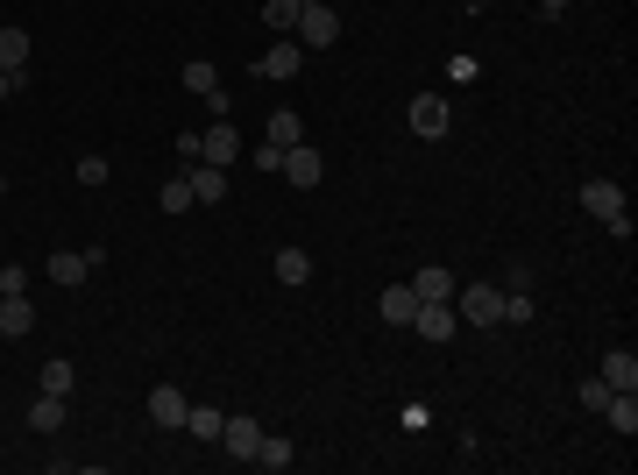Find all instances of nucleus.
<instances>
[{
  "instance_id": "obj_29",
  "label": "nucleus",
  "mask_w": 638,
  "mask_h": 475,
  "mask_svg": "<svg viewBox=\"0 0 638 475\" xmlns=\"http://www.w3.org/2000/svg\"><path fill=\"white\" fill-rule=\"evenodd\" d=\"M185 206H199V199H192V185H185V178H171V185H164V213H171V220H178V213H185Z\"/></svg>"
},
{
  "instance_id": "obj_16",
  "label": "nucleus",
  "mask_w": 638,
  "mask_h": 475,
  "mask_svg": "<svg viewBox=\"0 0 638 475\" xmlns=\"http://www.w3.org/2000/svg\"><path fill=\"white\" fill-rule=\"evenodd\" d=\"M603 383H610V390H638V355H631V348H610V355H603Z\"/></svg>"
},
{
  "instance_id": "obj_28",
  "label": "nucleus",
  "mask_w": 638,
  "mask_h": 475,
  "mask_svg": "<svg viewBox=\"0 0 638 475\" xmlns=\"http://www.w3.org/2000/svg\"><path fill=\"white\" fill-rule=\"evenodd\" d=\"M575 405H582V412H603V405H610V383H603V376H589V383L575 390Z\"/></svg>"
},
{
  "instance_id": "obj_23",
  "label": "nucleus",
  "mask_w": 638,
  "mask_h": 475,
  "mask_svg": "<svg viewBox=\"0 0 638 475\" xmlns=\"http://www.w3.org/2000/svg\"><path fill=\"white\" fill-rule=\"evenodd\" d=\"M213 86H220V71H213L206 57H192V64H185V93H199V100H206Z\"/></svg>"
},
{
  "instance_id": "obj_25",
  "label": "nucleus",
  "mask_w": 638,
  "mask_h": 475,
  "mask_svg": "<svg viewBox=\"0 0 638 475\" xmlns=\"http://www.w3.org/2000/svg\"><path fill=\"white\" fill-rule=\"evenodd\" d=\"M71 383H78V369L57 355V362H43V390H57V398H71Z\"/></svg>"
},
{
  "instance_id": "obj_4",
  "label": "nucleus",
  "mask_w": 638,
  "mask_h": 475,
  "mask_svg": "<svg viewBox=\"0 0 638 475\" xmlns=\"http://www.w3.org/2000/svg\"><path fill=\"white\" fill-rule=\"evenodd\" d=\"M277 171H284V178H291V185H298V192H312V185H319V178H327V164H319V149H312V142H291V149H284V164H277Z\"/></svg>"
},
{
  "instance_id": "obj_18",
  "label": "nucleus",
  "mask_w": 638,
  "mask_h": 475,
  "mask_svg": "<svg viewBox=\"0 0 638 475\" xmlns=\"http://www.w3.org/2000/svg\"><path fill=\"white\" fill-rule=\"evenodd\" d=\"M0 71H29V29H0Z\"/></svg>"
},
{
  "instance_id": "obj_13",
  "label": "nucleus",
  "mask_w": 638,
  "mask_h": 475,
  "mask_svg": "<svg viewBox=\"0 0 638 475\" xmlns=\"http://www.w3.org/2000/svg\"><path fill=\"white\" fill-rule=\"evenodd\" d=\"M36 327V305L22 298V291H8V298H0V334H8V341H22Z\"/></svg>"
},
{
  "instance_id": "obj_10",
  "label": "nucleus",
  "mask_w": 638,
  "mask_h": 475,
  "mask_svg": "<svg viewBox=\"0 0 638 475\" xmlns=\"http://www.w3.org/2000/svg\"><path fill=\"white\" fill-rule=\"evenodd\" d=\"M298 64H305V50H298L291 36H284L277 50H263V57H256V71H263V78H284V86H291V78H298Z\"/></svg>"
},
{
  "instance_id": "obj_5",
  "label": "nucleus",
  "mask_w": 638,
  "mask_h": 475,
  "mask_svg": "<svg viewBox=\"0 0 638 475\" xmlns=\"http://www.w3.org/2000/svg\"><path fill=\"white\" fill-rule=\"evenodd\" d=\"M447 128H454V107H447L440 93H419V100H412V135H426V142H440Z\"/></svg>"
},
{
  "instance_id": "obj_3",
  "label": "nucleus",
  "mask_w": 638,
  "mask_h": 475,
  "mask_svg": "<svg viewBox=\"0 0 638 475\" xmlns=\"http://www.w3.org/2000/svg\"><path fill=\"white\" fill-rule=\"evenodd\" d=\"M461 320L468 327H504V284H461Z\"/></svg>"
},
{
  "instance_id": "obj_33",
  "label": "nucleus",
  "mask_w": 638,
  "mask_h": 475,
  "mask_svg": "<svg viewBox=\"0 0 638 475\" xmlns=\"http://www.w3.org/2000/svg\"><path fill=\"white\" fill-rule=\"evenodd\" d=\"M561 8H568V0H539V15H561Z\"/></svg>"
},
{
  "instance_id": "obj_32",
  "label": "nucleus",
  "mask_w": 638,
  "mask_h": 475,
  "mask_svg": "<svg viewBox=\"0 0 638 475\" xmlns=\"http://www.w3.org/2000/svg\"><path fill=\"white\" fill-rule=\"evenodd\" d=\"M22 93V71H0V100H15Z\"/></svg>"
},
{
  "instance_id": "obj_21",
  "label": "nucleus",
  "mask_w": 638,
  "mask_h": 475,
  "mask_svg": "<svg viewBox=\"0 0 638 475\" xmlns=\"http://www.w3.org/2000/svg\"><path fill=\"white\" fill-rule=\"evenodd\" d=\"M220 426H227V412H213V405H192L185 412V433L192 440H220Z\"/></svg>"
},
{
  "instance_id": "obj_7",
  "label": "nucleus",
  "mask_w": 638,
  "mask_h": 475,
  "mask_svg": "<svg viewBox=\"0 0 638 475\" xmlns=\"http://www.w3.org/2000/svg\"><path fill=\"white\" fill-rule=\"evenodd\" d=\"M185 412H192L185 390H171V383H156V390H149V419L164 426V433H185Z\"/></svg>"
},
{
  "instance_id": "obj_2",
  "label": "nucleus",
  "mask_w": 638,
  "mask_h": 475,
  "mask_svg": "<svg viewBox=\"0 0 638 475\" xmlns=\"http://www.w3.org/2000/svg\"><path fill=\"white\" fill-rule=\"evenodd\" d=\"M327 43H341V15L327 0H305L298 8V50H327Z\"/></svg>"
},
{
  "instance_id": "obj_12",
  "label": "nucleus",
  "mask_w": 638,
  "mask_h": 475,
  "mask_svg": "<svg viewBox=\"0 0 638 475\" xmlns=\"http://www.w3.org/2000/svg\"><path fill=\"white\" fill-rule=\"evenodd\" d=\"M412 327H419L426 341H447V334H454V298H433V305H419V312H412Z\"/></svg>"
},
{
  "instance_id": "obj_6",
  "label": "nucleus",
  "mask_w": 638,
  "mask_h": 475,
  "mask_svg": "<svg viewBox=\"0 0 638 475\" xmlns=\"http://www.w3.org/2000/svg\"><path fill=\"white\" fill-rule=\"evenodd\" d=\"M100 270V249H50V284H86Z\"/></svg>"
},
{
  "instance_id": "obj_14",
  "label": "nucleus",
  "mask_w": 638,
  "mask_h": 475,
  "mask_svg": "<svg viewBox=\"0 0 638 475\" xmlns=\"http://www.w3.org/2000/svg\"><path fill=\"white\" fill-rule=\"evenodd\" d=\"M376 312H383V320H390V327H412V312H419V298H412V284H390V291L376 298Z\"/></svg>"
},
{
  "instance_id": "obj_35",
  "label": "nucleus",
  "mask_w": 638,
  "mask_h": 475,
  "mask_svg": "<svg viewBox=\"0 0 638 475\" xmlns=\"http://www.w3.org/2000/svg\"><path fill=\"white\" fill-rule=\"evenodd\" d=\"M298 8H305V0H298Z\"/></svg>"
},
{
  "instance_id": "obj_20",
  "label": "nucleus",
  "mask_w": 638,
  "mask_h": 475,
  "mask_svg": "<svg viewBox=\"0 0 638 475\" xmlns=\"http://www.w3.org/2000/svg\"><path fill=\"white\" fill-rule=\"evenodd\" d=\"M277 284H312V256L305 249H277Z\"/></svg>"
},
{
  "instance_id": "obj_26",
  "label": "nucleus",
  "mask_w": 638,
  "mask_h": 475,
  "mask_svg": "<svg viewBox=\"0 0 638 475\" xmlns=\"http://www.w3.org/2000/svg\"><path fill=\"white\" fill-rule=\"evenodd\" d=\"M71 178H78V185H107V178H114V164H107V156H78Z\"/></svg>"
},
{
  "instance_id": "obj_22",
  "label": "nucleus",
  "mask_w": 638,
  "mask_h": 475,
  "mask_svg": "<svg viewBox=\"0 0 638 475\" xmlns=\"http://www.w3.org/2000/svg\"><path fill=\"white\" fill-rule=\"evenodd\" d=\"M298 454H291V440H277V433H263V447H256V468H291Z\"/></svg>"
},
{
  "instance_id": "obj_9",
  "label": "nucleus",
  "mask_w": 638,
  "mask_h": 475,
  "mask_svg": "<svg viewBox=\"0 0 638 475\" xmlns=\"http://www.w3.org/2000/svg\"><path fill=\"white\" fill-rule=\"evenodd\" d=\"M220 447H227L234 461H256V447H263V426H256L249 412H234V419L220 426Z\"/></svg>"
},
{
  "instance_id": "obj_17",
  "label": "nucleus",
  "mask_w": 638,
  "mask_h": 475,
  "mask_svg": "<svg viewBox=\"0 0 638 475\" xmlns=\"http://www.w3.org/2000/svg\"><path fill=\"white\" fill-rule=\"evenodd\" d=\"M603 419H610V426H617V433L631 440V433H638V390H610V405H603Z\"/></svg>"
},
{
  "instance_id": "obj_31",
  "label": "nucleus",
  "mask_w": 638,
  "mask_h": 475,
  "mask_svg": "<svg viewBox=\"0 0 638 475\" xmlns=\"http://www.w3.org/2000/svg\"><path fill=\"white\" fill-rule=\"evenodd\" d=\"M8 291H29V270H22V263H8V270H0V298H8Z\"/></svg>"
},
{
  "instance_id": "obj_19",
  "label": "nucleus",
  "mask_w": 638,
  "mask_h": 475,
  "mask_svg": "<svg viewBox=\"0 0 638 475\" xmlns=\"http://www.w3.org/2000/svg\"><path fill=\"white\" fill-rule=\"evenodd\" d=\"M29 426H36V433H57V426H64V398H57V390H43V398L29 405Z\"/></svg>"
},
{
  "instance_id": "obj_30",
  "label": "nucleus",
  "mask_w": 638,
  "mask_h": 475,
  "mask_svg": "<svg viewBox=\"0 0 638 475\" xmlns=\"http://www.w3.org/2000/svg\"><path fill=\"white\" fill-rule=\"evenodd\" d=\"M504 320H511V327L532 320V291H504Z\"/></svg>"
},
{
  "instance_id": "obj_1",
  "label": "nucleus",
  "mask_w": 638,
  "mask_h": 475,
  "mask_svg": "<svg viewBox=\"0 0 638 475\" xmlns=\"http://www.w3.org/2000/svg\"><path fill=\"white\" fill-rule=\"evenodd\" d=\"M582 213H596L610 234H631V206H624V185H610V178H589V185H582Z\"/></svg>"
},
{
  "instance_id": "obj_34",
  "label": "nucleus",
  "mask_w": 638,
  "mask_h": 475,
  "mask_svg": "<svg viewBox=\"0 0 638 475\" xmlns=\"http://www.w3.org/2000/svg\"><path fill=\"white\" fill-rule=\"evenodd\" d=\"M0 199H8V171H0Z\"/></svg>"
},
{
  "instance_id": "obj_27",
  "label": "nucleus",
  "mask_w": 638,
  "mask_h": 475,
  "mask_svg": "<svg viewBox=\"0 0 638 475\" xmlns=\"http://www.w3.org/2000/svg\"><path fill=\"white\" fill-rule=\"evenodd\" d=\"M270 142H277V149L305 142V121H298V114H270Z\"/></svg>"
},
{
  "instance_id": "obj_11",
  "label": "nucleus",
  "mask_w": 638,
  "mask_h": 475,
  "mask_svg": "<svg viewBox=\"0 0 638 475\" xmlns=\"http://www.w3.org/2000/svg\"><path fill=\"white\" fill-rule=\"evenodd\" d=\"M185 185H192V199H199V206H220V199H227V171H220V164H192V171H185Z\"/></svg>"
},
{
  "instance_id": "obj_8",
  "label": "nucleus",
  "mask_w": 638,
  "mask_h": 475,
  "mask_svg": "<svg viewBox=\"0 0 638 475\" xmlns=\"http://www.w3.org/2000/svg\"><path fill=\"white\" fill-rule=\"evenodd\" d=\"M234 156H242V135H234V121H213L206 135H199V164H234Z\"/></svg>"
},
{
  "instance_id": "obj_24",
  "label": "nucleus",
  "mask_w": 638,
  "mask_h": 475,
  "mask_svg": "<svg viewBox=\"0 0 638 475\" xmlns=\"http://www.w3.org/2000/svg\"><path fill=\"white\" fill-rule=\"evenodd\" d=\"M263 22H270L277 36H291V29H298V0H263Z\"/></svg>"
},
{
  "instance_id": "obj_15",
  "label": "nucleus",
  "mask_w": 638,
  "mask_h": 475,
  "mask_svg": "<svg viewBox=\"0 0 638 475\" xmlns=\"http://www.w3.org/2000/svg\"><path fill=\"white\" fill-rule=\"evenodd\" d=\"M412 298H419V305H433V298H454V270H440V263H426V270L412 277Z\"/></svg>"
}]
</instances>
